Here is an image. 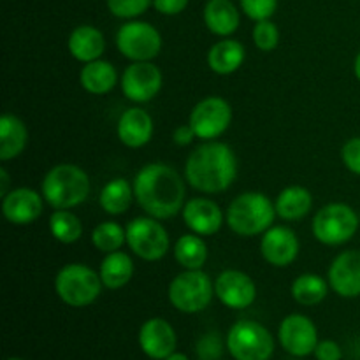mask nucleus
Here are the masks:
<instances>
[{"label":"nucleus","instance_id":"obj_40","mask_svg":"<svg viewBox=\"0 0 360 360\" xmlns=\"http://www.w3.org/2000/svg\"><path fill=\"white\" fill-rule=\"evenodd\" d=\"M195 137V132H193V129L190 125L178 127V129L174 130V134H172V141H174L178 146H188Z\"/></svg>","mask_w":360,"mask_h":360},{"label":"nucleus","instance_id":"obj_18","mask_svg":"<svg viewBox=\"0 0 360 360\" xmlns=\"http://www.w3.org/2000/svg\"><path fill=\"white\" fill-rule=\"evenodd\" d=\"M42 199L44 197L32 188H14L2 197V213L6 220L13 225L34 224L42 214Z\"/></svg>","mask_w":360,"mask_h":360},{"label":"nucleus","instance_id":"obj_30","mask_svg":"<svg viewBox=\"0 0 360 360\" xmlns=\"http://www.w3.org/2000/svg\"><path fill=\"white\" fill-rule=\"evenodd\" d=\"M292 297L301 306H316L327 297L329 285L320 274L306 273L295 278L292 283Z\"/></svg>","mask_w":360,"mask_h":360},{"label":"nucleus","instance_id":"obj_6","mask_svg":"<svg viewBox=\"0 0 360 360\" xmlns=\"http://www.w3.org/2000/svg\"><path fill=\"white\" fill-rule=\"evenodd\" d=\"M169 301L178 311L193 315L204 311L214 295V283L202 269H186L169 285Z\"/></svg>","mask_w":360,"mask_h":360},{"label":"nucleus","instance_id":"obj_22","mask_svg":"<svg viewBox=\"0 0 360 360\" xmlns=\"http://www.w3.org/2000/svg\"><path fill=\"white\" fill-rule=\"evenodd\" d=\"M246 56L245 46L236 39H221L207 51V67L214 74L229 76L243 65Z\"/></svg>","mask_w":360,"mask_h":360},{"label":"nucleus","instance_id":"obj_34","mask_svg":"<svg viewBox=\"0 0 360 360\" xmlns=\"http://www.w3.org/2000/svg\"><path fill=\"white\" fill-rule=\"evenodd\" d=\"M150 6H153V0H108V9L112 16L122 20L141 16Z\"/></svg>","mask_w":360,"mask_h":360},{"label":"nucleus","instance_id":"obj_21","mask_svg":"<svg viewBox=\"0 0 360 360\" xmlns=\"http://www.w3.org/2000/svg\"><path fill=\"white\" fill-rule=\"evenodd\" d=\"M67 48L77 62H94L101 58L105 49L104 34L91 25H79L70 32Z\"/></svg>","mask_w":360,"mask_h":360},{"label":"nucleus","instance_id":"obj_2","mask_svg":"<svg viewBox=\"0 0 360 360\" xmlns=\"http://www.w3.org/2000/svg\"><path fill=\"white\" fill-rule=\"evenodd\" d=\"M238 176V157L232 148L218 141H206L190 153L185 179L202 193H221Z\"/></svg>","mask_w":360,"mask_h":360},{"label":"nucleus","instance_id":"obj_3","mask_svg":"<svg viewBox=\"0 0 360 360\" xmlns=\"http://www.w3.org/2000/svg\"><path fill=\"white\" fill-rule=\"evenodd\" d=\"M90 178L74 164H58L46 172L41 192L46 202L55 210H72L90 195Z\"/></svg>","mask_w":360,"mask_h":360},{"label":"nucleus","instance_id":"obj_36","mask_svg":"<svg viewBox=\"0 0 360 360\" xmlns=\"http://www.w3.org/2000/svg\"><path fill=\"white\" fill-rule=\"evenodd\" d=\"M278 0H241V9L250 20H269L276 13Z\"/></svg>","mask_w":360,"mask_h":360},{"label":"nucleus","instance_id":"obj_42","mask_svg":"<svg viewBox=\"0 0 360 360\" xmlns=\"http://www.w3.org/2000/svg\"><path fill=\"white\" fill-rule=\"evenodd\" d=\"M354 72H355V77L360 81V51L357 53V56H355V62H354Z\"/></svg>","mask_w":360,"mask_h":360},{"label":"nucleus","instance_id":"obj_44","mask_svg":"<svg viewBox=\"0 0 360 360\" xmlns=\"http://www.w3.org/2000/svg\"><path fill=\"white\" fill-rule=\"evenodd\" d=\"M7 360H25V359H20V357H11V359H7Z\"/></svg>","mask_w":360,"mask_h":360},{"label":"nucleus","instance_id":"obj_1","mask_svg":"<svg viewBox=\"0 0 360 360\" xmlns=\"http://www.w3.org/2000/svg\"><path fill=\"white\" fill-rule=\"evenodd\" d=\"M134 197L148 217L169 220L185 207V181L174 167L148 164L134 178Z\"/></svg>","mask_w":360,"mask_h":360},{"label":"nucleus","instance_id":"obj_9","mask_svg":"<svg viewBox=\"0 0 360 360\" xmlns=\"http://www.w3.org/2000/svg\"><path fill=\"white\" fill-rule=\"evenodd\" d=\"M127 245L139 259L157 262L167 255L171 239L157 218L139 217L127 225Z\"/></svg>","mask_w":360,"mask_h":360},{"label":"nucleus","instance_id":"obj_41","mask_svg":"<svg viewBox=\"0 0 360 360\" xmlns=\"http://www.w3.org/2000/svg\"><path fill=\"white\" fill-rule=\"evenodd\" d=\"M7 186H9V174H7L6 167H2L0 169V197H6L9 193Z\"/></svg>","mask_w":360,"mask_h":360},{"label":"nucleus","instance_id":"obj_16","mask_svg":"<svg viewBox=\"0 0 360 360\" xmlns=\"http://www.w3.org/2000/svg\"><path fill=\"white\" fill-rule=\"evenodd\" d=\"M329 285L338 295L354 299L360 295V252L347 250L329 267Z\"/></svg>","mask_w":360,"mask_h":360},{"label":"nucleus","instance_id":"obj_27","mask_svg":"<svg viewBox=\"0 0 360 360\" xmlns=\"http://www.w3.org/2000/svg\"><path fill=\"white\" fill-rule=\"evenodd\" d=\"M101 280L105 288L118 290L123 288L134 276V262L127 253L112 252L105 255V259L101 264Z\"/></svg>","mask_w":360,"mask_h":360},{"label":"nucleus","instance_id":"obj_39","mask_svg":"<svg viewBox=\"0 0 360 360\" xmlns=\"http://www.w3.org/2000/svg\"><path fill=\"white\" fill-rule=\"evenodd\" d=\"M155 9L165 16H176L188 6V0H153Z\"/></svg>","mask_w":360,"mask_h":360},{"label":"nucleus","instance_id":"obj_10","mask_svg":"<svg viewBox=\"0 0 360 360\" xmlns=\"http://www.w3.org/2000/svg\"><path fill=\"white\" fill-rule=\"evenodd\" d=\"M116 48L132 62H151L160 55L162 35L146 21H127L116 32Z\"/></svg>","mask_w":360,"mask_h":360},{"label":"nucleus","instance_id":"obj_23","mask_svg":"<svg viewBox=\"0 0 360 360\" xmlns=\"http://www.w3.org/2000/svg\"><path fill=\"white\" fill-rule=\"evenodd\" d=\"M239 11L231 0H207L204 23L207 30L220 37H229L239 28Z\"/></svg>","mask_w":360,"mask_h":360},{"label":"nucleus","instance_id":"obj_38","mask_svg":"<svg viewBox=\"0 0 360 360\" xmlns=\"http://www.w3.org/2000/svg\"><path fill=\"white\" fill-rule=\"evenodd\" d=\"M315 357L316 360H341L343 352L341 347L333 340H323L319 341L315 348Z\"/></svg>","mask_w":360,"mask_h":360},{"label":"nucleus","instance_id":"obj_35","mask_svg":"<svg viewBox=\"0 0 360 360\" xmlns=\"http://www.w3.org/2000/svg\"><path fill=\"white\" fill-rule=\"evenodd\" d=\"M199 360H220L224 354V340L218 333H206L195 345Z\"/></svg>","mask_w":360,"mask_h":360},{"label":"nucleus","instance_id":"obj_11","mask_svg":"<svg viewBox=\"0 0 360 360\" xmlns=\"http://www.w3.org/2000/svg\"><path fill=\"white\" fill-rule=\"evenodd\" d=\"M231 122L232 108L221 97H207L197 102L188 118V125L200 141H214L220 137L229 129Z\"/></svg>","mask_w":360,"mask_h":360},{"label":"nucleus","instance_id":"obj_15","mask_svg":"<svg viewBox=\"0 0 360 360\" xmlns=\"http://www.w3.org/2000/svg\"><path fill=\"white\" fill-rule=\"evenodd\" d=\"M260 253L264 260L274 267H287L297 259L299 239L292 229L278 225L262 234Z\"/></svg>","mask_w":360,"mask_h":360},{"label":"nucleus","instance_id":"obj_37","mask_svg":"<svg viewBox=\"0 0 360 360\" xmlns=\"http://www.w3.org/2000/svg\"><path fill=\"white\" fill-rule=\"evenodd\" d=\"M341 160L348 171L360 176V136L352 137L345 143V146L341 148Z\"/></svg>","mask_w":360,"mask_h":360},{"label":"nucleus","instance_id":"obj_12","mask_svg":"<svg viewBox=\"0 0 360 360\" xmlns=\"http://www.w3.org/2000/svg\"><path fill=\"white\" fill-rule=\"evenodd\" d=\"M278 340L287 354L294 357H308L315 354L319 345V330L311 319L301 313H292L281 320Z\"/></svg>","mask_w":360,"mask_h":360},{"label":"nucleus","instance_id":"obj_8","mask_svg":"<svg viewBox=\"0 0 360 360\" xmlns=\"http://www.w3.org/2000/svg\"><path fill=\"white\" fill-rule=\"evenodd\" d=\"M227 350L236 360H269L274 340L269 330L255 320H239L227 334Z\"/></svg>","mask_w":360,"mask_h":360},{"label":"nucleus","instance_id":"obj_7","mask_svg":"<svg viewBox=\"0 0 360 360\" xmlns=\"http://www.w3.org/2000/svg\"><path fill=\"white\" fill-rule=\"evenodd\" d=\"M360 225V217L345 202L326 204L311 224L316 241L327 246H340L350 241Z\"/></svg>","mask_w":360,"mask_h":360},{"label":"nucleus","instance_id":"obj_13","mask_svg":"<svg viewBox=\"0 0 360 360\" xmlns=\"http://www.w3.org/2000/svg\"><path fill=\"white\" fill-rule=\"evenodd\" d=\"M160 69L151 62H134L123 70L122 79V91L129 101L132 102H150L158 95L162 88Z\"/></svg>","mask_w":360,"mask_h":360},{"label":"nucleus","instance_id":"obj_31","mask_svg":"<svg viewBox=\"0 0 360 360\" xmlns=\"http://www.w3.org/2000/svg\"><path fill=\"white\" fill-rule=\"evenodd\" d=\"M49 231L62 245H72L83 236V224L70 210H55L49 217Z\"/></svg>","mask_w":360,"mask_h":360},{"label":"nucleus","instance_id":"obj_14","mask_svg":"<svg viewBox=\"0 0 360 360\" xmlns=\"http://www.w3.org/2000/svg\"><path fill=\"white\" fill-rule=\"evenodd\" d=\"M214 294L231 309H246L257 299V285L246 273L227 269L214 280Z\"/></svg>","mask_w":360,"mask_h":360},{"label":"nucleus","instance_id":"obj_32","mask_svg":"<svg viewBox=\"0 0 360 360\" xmlns=\"http://www.w3.org/2000/svg\"><path fill=\"white\" fill-rule=\"evenodd\" d=\"M127 243V229L116 221H102L91 232V245L102 253L118 252Z\"/></svg>","mask_w":360,"mask_h":360},{"label":"nucleus","instance_id":"obj_33","mask_svg":"<svg viewBox=\"0 0 360 360\" xmlns=\"http://www.w3.org/2000/svg\"><path fill=\"white\" fill-rule=\"evenodd\" d=\"M253 42L260 51H273L280 42V30L271 20L257 21V25L253 27Z\"/></svg>","mask_w":360,"mask_h":360},{"label":"nucleus","instance_id":"obj_29","mask_svg":"<svg viewBox=\"0 0 360 360\" xmlns=\"http://www.w3.org/2000/svg\"><path fill=\"white\" fill-rule=\"evenodd\" d=\"M174 259L185 269H202L207 260V245L199 234H185L176 241Z\"/></svg>","mask_w":360,"mask_h":360},{"label":"nucleus","instance_id":"obj_25","mask_svg":"<svg viewBox=\"0 0 360 360\" xmlns=\"http://www.w3.org/2000/svg\"><path fill=\"white\" fill-rule=\"evenodd\" d=\"M28 143L27 125L14 115L0 118V160L7 162L20 157Z\"/></svg>","mask_w":360,"mask_h":360},{"label":"nucleus","instance_id":"obj_43","mask_svg":"<svg viewBox=\"0 0 360 360\" xmlns=\"http://www.w3.org/2000/svg\"><path fill=\"white\" fill-rule=\"evenodd\" d=\"M165 360H190V359L186 357L185 354H179V352H174V354L169 355V357L165 359Z\"/></svg>","mask_w":360,"mask_h":360},{"label":"nucleus","instance_id":"obj_4","mask_svg":"<svg viewBox=\"0 0 360 360\" xmlns=\"http://www.w3.org/2000/svg\"><path fill=\"white\" fill-rule=\"evenodd\" d=\"M276 207L262 192H245L227 207L225 220L232 232L243 238L264 234L273 227Z\"/></svg>","mask_w":360,"mask_h":360},{"label":"nucleus","instance_id":"obj_45","mask_svg":"<svg viewBox=\"0 0 360 360\" xmlns=\"http://www.w3.org/2000/svg\"><path fill=\"white\" fill-rule=\"evenodd\" d=\"M359 217H360V214H359Z\"/></svg>","mask_w":360,"mask_h":360},{"label":"nucleus","instance_id":"obj_19","mask_svg":"<svg viewBox=\"0 0 360 360\" xmlns=\"http://www.w3.org/2000/svg\"><path fill=\"white\" fill-rule=\"evenodd\" d=\"M183 221L193 234L213 236L224 225V211L214 200L195 197L183 207Z\"/></svg>","mask_w":360,"mask_h":360},{"label":"nucleus","instance_id":"obj_20","mask_svg":"<svg viewBox=\"0 0 360 360\" xmlns=\"http://www.w3.org/2000/svg\"><path fill=\"white\" fill-rule=\"evenodd\" d=\"M118 139L125 144L127 148H143L153 137V120L150 112L141 108H130L122 112L116 125Z\"/></svg>","mask_w":360,"mask_h":360},{"label":"nucleus","instance_id":"obj_28","mask_svg":"<svg viewBox=\"0 0 360 360\" xmlns=\"http://www.w3.org/2000/svg\"><path fill=\"white\" fill-rule=\"evenodd\" d=\"M134 197V186L125 178H115L102 186L98 193V204L108 214H123L129 211Z\"/></svg>","mask_w":360,"mask_h":360},{"label":"nucleus","instance_id":"obj_17","mask_svg":"<svg viewBox=\"0 0 360 360\" xmlns=\"http://www.w3.org/2000/svg\"><path fill=\"white\" fill-rule=\"evenodd\" d=\"M176 343L178 338L167 320L150 319L141 326L139 347L150 359L165 360L176 352Z\"/></svg>","mask_w":360,"mask_h":360},{"label":"nucleus","instance_id":"obj_24","mask_svg":"<svg viewBox=\"0 0 360 360\" xmlns=\"http://www.w3.org/2000/svg\"><path fill=\"white\" fill-rule=\"evenodd\" d=\"M79 83L88 94L105 95L116 86L118 74H116L115 65L111 62L98 58L84 63L79 72Z\"/></svg>","mask_w":360,"mask_h":360},{"label":"nucleus","instance_id":"obj_26","mask_svg":"<svg viewBox=\"0 0 360 360\" xmlns=\"http://www.w3.org/2000/svg\"><path fill=\"white\" fill-rule=\"evenodd\" d=\"M313 195L308 188L301 185H292L281 190L276 197V214L287 221H295L304 218L311 211Z\"/></svg>","mask_w":360,"mask_h":360},{"label":"nucleus","instance_id":"obj_5","mask_svg":"<svg viewBox=\"0 0 360 360\" xmlns=\"http://www.w3.org/2000/svg\"><path fill=\"white\" fill-rule=\"evenodd\" d=\"M101 274L84 264H67L55 278V292L62 302L72 308L94 304L102 292Z\"/></svg>","mask_w":360,"mask_h":360}]
</instances>
